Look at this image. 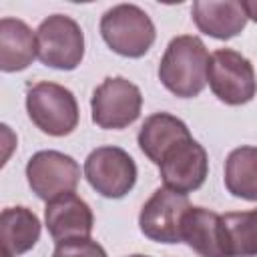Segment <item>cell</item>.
I'll return each instance as SVG.
<instances>
[{
	"instance_id": "obj_1",
	"label": "cell",
	"mask_w": 257,
	"mask_h": 257,
	"mask_svg": "<svg viewBox=\"0 0 257 257\" xmlns=\"http://www.w3.org/2000/svg\"><path fill=\"white\" fill-rule=\"evenodd\" d=\"M209 52L205 42L193 34L175 36L159 62L161 84L179 98L199 96L207 84Z\"/></svg>"
},
{
	"instance_id": "obj_2",
	"label": "cell",
	"mask_w": 257,
	"mask_h": 257,
	"mask_svg": "<svg viewBox=\"0 0 257 257\" xmlns=\"http://www.w3.org/2000/svg\"><path fill=\"white\" fill-rule=\"evenodd\" d=\"M100 36L112 52L126 58H141L155 44L157 30L141 6L116 4L102 14Z\"/></svg>"
},
{
	"instance_id": "obj_3",
	"label": "cell",
	"mask_w": 257,
	"mask_h": 257,
	"mask_svg": "<svg viewBox=\"0 0 257 257\" xmlns=\"http://www.w3.org/2000/svg\"><path fill=\"white\" fill-rule=\"evenodd\" d=\"M26 112L32 124L50 137H66L78 126V102L72 90L42 80L26 90Z\"/></svg>"
},
{
	"instance_id": "obj_4",
	"label": "cell",
	"mask_w": 257,
	"mask_h": 257,
	"mask_svg": "<svg viewBox=\"0 0 257 257\" xmlns=\"http://www.w3.org/2000/svg\"><path fill=\"white\" fill-rule=\"evenodd\" d=\"M207 82L213 94L229 104H247L257 94V76L251 60L233 48H219L209 56Z\"/></svg>"
},
{
	"instance_id": "obj_5",
	"label": "cell",
	"mask_w": 257,
	"mask_h": 257,
	"mask_svg": "<svg viewBox=\"0 0 257 257\" xmlns=\"http://www.w3.org/2000/svg\"><path fill=\"white\" fill-rule=\"evenodd\" d=\"M38 60L56 70H74L84 58V32L66 14H52L36 28Z\"/></svg>"
},
{
	"instance_id": "obj_6",
	"label": "cell",
	"mask_w": 257,
	"mask_h": 257,
	"mask_svg": "<svg viewBox=\"0 0 257 257\" xmlns=\"http://www.w3.org/2000/svg\"><path fill=\"white\" fill-rule=\"evenodd\" d=\"M141 88L124 76H106L90 96L92 122L98 128L120 131L141 116Z\"/></svg>"
},
{
	"instance_id": "obj_7",
	"label": "cell",
	"mask_w": 257,
	"mask_h": 257,
	"mask_svg": "<svg viewBox=\"0 0 257 257\" xmlns=\"http://www.w3.org/2000/svg\"><path fill=\"white\" fill-rule=\"evenodd\" d=\"M137 163L120 147H98L84 161V177L88 185L106 199H122L137 183Z\"/></svg>"
},
{
	"instance_id": "obj_8",
	"label": "cell",
	"mask_w": 257,
	"mask_h": 257,
	"mask_svg": "<svg viewBox=\"0 0 257 257\" xmlns=\"http://www.w3.org/2000/svg\"><path fill=\"white\" fill-rule=\"evenodd\" d=\"M26 181L32 193L48 203L64 193H74L80 181V167L60 151H38L26 163Z\"/></svg>"
},
{
	"instance_id": "obj_9",
	"label": "cell",
	"mask_w": 257,
	"mask_h": 257,
	"mask_svg": "<svg viewBox=\"0 0 257 257\" xmlns=\"http://www.w3.org/2000/svg\"><path fill=\"white\" fill-rule=\"evenodd\" d=\"M163 185L175 193L189 195L203 187L209 175V157L201 143L187 137L175 143L157 165Z\"/></svg>"
},
{
	"instance_id": "obj_10",
	"label": "cell",
	"mask_w": 257,
	"mask_h": 257,
	"mask_svg": "<svg viewBox=\"0 0 257 257\" xmlns=\"http://www.w3.org/2000/svg\"><path fill=\"white\" fill-rule=\"evenodd\" d=\"M189 207L191 203L187 195L175 193L167 187H159L139 213L141 233L157 243H181L183 217L189 211Z\"/></svg>"
},
{
	"instance_id": "obj_11",
	"label": "cell",
	"mask_w": 257,
	"mask_h": 257,
	"mask_svg": "<svg viewBox=\"0 0 257 257\" xmlns=\"http://www.w3.org/2000/svg\"><path fill=\"white\" fill-rule=\"evenodd\" d=\"M44 225L48 235L60 243L70 239L90 237L94 215L90 205L80 199L76 193H64L46 203L44 209Z\"/></svg>"
},
{
	"instance_id": "obj_12",
	"label": "cell",
	"mask_w": 257,
	"mask_h": 257,
	"mask_svg": "<svg viewBox=\"0 0 257 257\" xmlns=\"http://www.w3.org/2000/svg\"><path fill=\"white\" fill-rule=\"evenodd\" d=\"M181 237L199 257H231L223 215L211 209L191 205L183 217Z\"/></svg>"
},
{
	"instance_id": "obj_13",
	"label": "cell",
	"mask_w": 257,
	"mask_h": 257,
	"mask_svg": "<svg viewBox=\"0 0 257 257\" xmlns=\"http://www.w3.org/2000/svg\"><path fill=\"white\" fill-rule=\"evenodd\" d=\"M195 26L217 40H229L247 24V14L241 0H197L191 6Z\"/></svg>"
},
{
	"instance_id": "obj_14",
	"label": "cell",
	"mask_w": 257,
	"mask_h": 257,
	"mask_svg": "<svg viewBox=\"0 0 257 257\" xmlns=\"http://www.w3.org/2000/svg\"><path fill=\"white\" fill-rule=\"evenodd\" d=\"M38 56L36 32L20 20L4 16L0 20V68L2 72H18L28 68Z\"/></svg>"
},
{
	"instance_id": "obj_15",
	"label": "cell",
	"mask_w": 257,
	"mask_h": 257,
	"mask_svg": "<svg viewBox=\"0 0 257 257\" xmlns=\"http://www.w3.org/2000/svg\"><path fill=\"white\" fill-rule=\"evenodd\" d=\"M187 137H191V133H189V126L181 118L169 112H155L145 118L137 141H139V149L143 151V155L155 165H159L163 155L175 143Z\"/></svg>"
},
{
	"instance_id": "obj_16",
	"label": "cell",
	"mask_w": 257,
	"mask_h": 257,
	"mask_svg": "<svg viewBox=\"0 0 257 257\" xmlns=\"http://www.w3.org/2000/svg\"><path fill=\"white\" fill-rule=\"evenodd\" d=\"M40 219L28 207H6L0 213V241L2 251L22 255L30 251L40 239Z\"/></svg>"
},
{
	"instance_id": "obj_17",
	"label": "cell",
	"mask_w": 257,
	"mask_h": 257,
	"mask_svg": "<svg viewBox=\"0 0 257 257\" xmlns=\"http://www.w3.org/2000/svg\"><path fill=\"white\" fill-rule=\"evenodd\" d=\"M225 187L245 201H257V147H237L225 159Z\"/></svg>"
},
{
	"instance_id": "obj_18",
	"label": "cell",
	"mask_w": 257,
	"mask_h": 257,
	"mask_svg": "<svg viewBox=\"0 0 257 257\" xmlns=\"http://www.w3.org/2000/svg\"><path fill=\"white\" fill-rule=\"evenodd\" d=\"M231 257H257V209L223 215Z\"/></svg>"
},
{
	"instance_id": "obj_19",
	"label": "cell",
	"mask_w": 257,
	"mask_h": 257,
	"mask_svg": "<svg viewBox=\"0 0 257 257\" xmlns=\"http://www.w3.org/2000/svg\"><path fill=\"white\" fill-rule=\"evenodd\" d=\"M52 257H108L104 247L90 237L56 243Z\"/></svg>"
},
{
	"instance_id": "obj_20",
	"label": "cell",
	"mask_w": 257,
	"mask_h": 257,
	"mask_svg": "<svg viewBox=\"0 0 257 257\" xmlns=\"http://www.w3.org/2000/svg\"><path fill=\"white\" fill-rule=\"evenodd\" d=\"M241 4H243V10H245L247 18L257 22V0H241Z\"/></svg>"
},
{
	"instance_id": "obj_21",
	"label": "cell",
	"mask_w": 257,
	"mask_h": 257,
	"mask_svg": "<svg viewBox=\"0 0 257 257\" xmlns=\"http://www.w3.org/2000/svg\"><path fill=\"white\" fill-rule=\"evenodd\" d=\"M128 257H149V255H141V253H135V255H128Z\"/></svg>"
}]
</instances>
